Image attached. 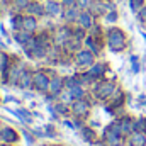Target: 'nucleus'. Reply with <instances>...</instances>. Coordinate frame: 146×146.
<instances>
[{"instance_id":"31","label":"nucleus","mask_w":146,"mask_h":146,"mask_svg":"<svg viewBox=\"0 0 146 146\" xmlns=\"http://www.w3.org/2000/svg\"><path fill=\"white\" fill-rule=\"evenodd\" d=\"M21 134H22V136H24V139H26V143H27V145H36V136H34V134H33V131H31V129H26V127H22V129H21Z\"/></svg>"},{"instance_id":"17","label":"nucleus","mask_w":146,"mask_h":146,"mask_svg":"<svg viewBox=\"0 0 146 146\" xmlns=\"http://www.w3.org/2000/svg\"><path fill=\"white\" fill-rule=\"evenodd\" d=\"M80 12H82V10H80L76 5H73V7H65V10H63V14H61V21H63L65 24H68V26H75L76 21H78Z\"/></svg>"},{"instance_id":"21","label":"nucleus","mask_w":146,"mask_h":146,"mask_svg":"<svg viewBox=\"0 0 146 146\" xmlns=\"http://www.w3.org/2000/svg\"><path fill=\"white\" fill-rule=\"evenodd\" d=\"M26 14H31V15H34V17H37V19L44 17V15H46L44 3H41V2H31L29 7L26 9Z\"/></svg>"},{"instance_id":"42","label":"nucleus","mask_w":146,"mask_h":146,"mask_svg":"<svg viewBox=\"0 0 146 146\" xmlns=\"http://www.w3.org/2000/svg\"><path fill=\"white\" fill-rule=\"evenodd\" d=\"M141 36H143V39L146 41V31H143V33H141Z\"/></svg>"},{"instance_id":"46","label":"nucleus","mask_w":146,"mask_h":146,"mask_svg":"<svg viewBox=\"0 0 146 146\" xmlns=\"http://www.w3.org/2000/svg\"><path fill=\"white\" fill-rule=\"evenodd\" d=\"M2 126H3V124H2V121H0V127H2Z\"/></svg>"},{"instance_id":"37","label":"nucleus","mask_w":146,"mask_h":146,"mask_svg":"<svg viewBox=\"0 0 146 146\" xmlns=\"http://www.w3.org/2000/svg\"><path fill=\"white\" fill-rule=\"evenodd\" d=\"M61 3H63V7H73V5H76V0H60Z\"/></svg>"},{"instance_id":"6","label":"nucleus","mask_w":146,"mask_h":146,"mask_svg":"<svg viewBox=\"0 0 146 146\" xmlns=\"http://www.w3.org/2000/svg\"><path fill=\"white\" fill-rule=\"evenodd\" d=\"M51 37H53V44L58 48H65V44L73 37V26L63 24V26H56L51 31Z\"/></svg>"},{"instance_id":"41","label":"nucleus","mask_w":146,"mask_h":146,"mask_svg":"<svg viewBox=\"0 0 146 146\" xmlns=\"http://www.w3.org/2000/svg\"><path fill=\"white\" fill-rule=\"evenodd\" d=\"M48 146H65V145H60V143H53V145H48Z\"/></svg>"},{"instance_id":"1","label":"nucleus","mask_w":146,"mask_h":146,"mask_svg":"<svg viewBox=\"0 0 146 146\" xmlns=\"http://www.w3.org/2000/svg\"><path fill=\"white\" fill-rule=\"evenodd\" d=\"M117 87L119 85H117L115 78H102V80L95 82L90 87V95L97 102H107L110 97H112V94L115 92Z\"/></svg>"},{"instance_id":"4","label":"nucleus","mask_w":146,"mask_h":146,"mask_svg":"<svg viewBox=\"0 0 146 146\" xmlns=\"http://www.w3.org/2000/svg\"><path fill=\"white\" fill-rule=\"evenodd\" d=\"M34 92L46 95L49 92V82H51V70L49 68H36L34 70Z\"/></svg>"},{"instance_id":"20","label":"nucleus","mask_w":146,"mask_h":146,"mask_svg":"<svg viewBox=\"0 0 146 146\" xmlns=\"http://www.w3.org/2000/svg\"><path fill=\"white\" fill-rule=\"evenodd\" d=\"M15 117H17L19 122H22L26 126H31L33 121H34V112L26 109V107H19V109H15Z\"/></svg>"},{"instance_id":"18","label":"nucleus","mask_w":146,"mask_h":146,"mask_svg":"<svg viewBox=\"0 0 146 146\" xmlns=\"http://www.w3.org/2000/svg\"><path fill=\"white\" fill-rule=\"evenodd\" d=\"M22 29L27 31V33H33L36 34L37 29H39V19L31 15V14H26L24 12V22H22Z\"/></svg>"},{"instance_id":"5","label":"nucleus","mask_w":146,"mask_h":146,"mask_svg":"<svg viewBox=\"0 0 146 146\" xmlns=\"http://www.w3.org/2000/svg\"><path fill=\"white\" fill-rule=\"evenodd\" d=\"M95 61H97V56H95L90 49H87L85 46H83L78 53H75V56H73V63H75V66H76L78 72L88 70Z\"/></svg>"},{"instance_id":"13","label":"nucleus","mask_w":146,"mask_h":146,"mask_svg":"<svg viewBox=\"0 0 146 146\" xmlns=\"http://www.w3.org/2000/svg\"><path fill=\"white\" fill-rule=\"evenodd\" d=\"M115 121H117L119 129H121V133H122L124 138H127V136L134 131V117H131L129 114H122V115H119Z\"/></svg>"},{"instance_id":"33","label":"nucleus","mask_w":146,"mask_h":146,"mask_svg":"<svg viewBox=\"0 0 146 146\" xmlns=\"http://www.w3.org/2000/svg\"><path fill=\"white\" fill-rule=\"evenodd\" d=\"M92 2H94V0H76V7H78L80 10H88V9L92 7Z\"/></svg>"},{"instance_id":"32","label":"nucleus","mask_w":146,"mask_h":146,"mask_svg":"<svg viewBox=\"0 0 146 146\" xmlns=\"http://www.w3.org/2000/svg\"><path fill=\"white\" fill-rule=\"evenodd\" d=\"M129 61H131V68H133V73H139V72H141V63H139V58H138L136 54H131Z\"/></svg>"},{"instance_id":"30","label":"nucleus","mask_w":146,"mask_h":146,"mask_svg":"<svg viewBox=\"0 0 146 146\" xmlns=\"http://www.w3.org/2000/svg\"><path fill=\"white\" fill-rule=\"evenodd\" d=\"M134 131L146 133V115H138V117H134Z\"/></svg>"},{"instance_id":"11","label":"nucleus","mask_w":146,"mask_h":146,"mask_svg":"<svg viewBox=\"0 0 146 146\" xmlns=\"http://www.w3.org/2000/svg\"><path fill=\"white\" fill-rule=\"evenodd\" d=\"M87 72L92 76L94 82H99V80H102V78H107V73H110L107 61H100V60H97Z\"/></svg>"},{"instance_id":"40","label":"nucleus","mask_w":146,"mask_h":146,"mask_svg":"<svg viewBox=\"0 0 146 146\" xmlns=\"http://www.w3.org/2000/svg\"><path fill=\"white\" fill-rule=\"evenodd\" d=\"M5 49H7V46H5V44L0 41V51H5Z\"/></svg>"},{"instance_id":"7","label":"nucleus","mask_w":146,"mask_h":146,"mask_svg":"<svg viewBox=\"0 0 146 146\" xmlns=\"http://www.w3.org/2000/svg\"><path fill=\"white\" fill-rule=\"evenodd\" d=\"M92 100L90 99H80L72 102V117H80V119H88L90 112H92Z\"/></svg>"},{"instance_id":"23","label":"nucleus","mask_w":146,"mask_h":146,"mask_svg":"<svg viewBox=\"0 0 146 146\" xmlns=\"http://www.w3.org/2000/svg\"><path fill=\"white\" fill-rule=\"evenodd\" d=\"M68 94H70L72 102H75V100L85 99V97L88 95V90H87V87H83V85H76V87H73V88H68Z\"/></svg>"},{"instance_id":"9","label":"nucleus","mask_w":146,"mask_h":146,"mask_svg":"<svg viewBox=\"0 0 146 146\" xmlns=\"http://www.w3.org/2000/svg\"><path fill=\"white\" fill-rule=\"evenodd\" d=\"M63 90H65V75H60L58 72L51 70V82H49V92L48 94L60 99Z\"/></svg>"},{"instance_id":"15","label":"nucleus","mask_w":146,"mask_h":146,"mask_svg":"<svg viewBox=\"0 0 146 146\" xmlns=\"http://www.w3.org/2000/svg\"><path fill=\"white\" fill-rule=\"evenodd\" d=\"M95 21H97V17H95V15H94L90 10H82V12H80V15H78V21H76V24H78V26H82L83 29L90 31V29H92V27L97 24Z\"/></svg>"},{"instance_id":"14","label":"nucleus","mask_w":146,"mask_h":146,"mask_svg":"<svg viewBox=\"0 0 146 146\" xmlns=\"http://www.w3.org/2000/svg\"><path fill=\"white\" fill-rule=\"evenodd\" d=\"M80 136L87 145H97L99 143V133L95 131V127H92L90 124H85L80 129Z\"/></svg>"},{"instance_id":"12","label":"nucleus","mask_w":146,"mask_h":146,"mask_svg":"<svg viewBox=\"0 0 146 146\" xmlns=\"http://www.w3.org/2000/svg\"><path fill=\"white\" fill-rule=\"evenodd\" d=\"M112 9H115V3H112V0H94L92 2V7L88 10L99 19V17H104Z\"/></svg>"},{"instance_id":"2","label":"nucleus","mask_w":146,"mask_h":146,"mask_svg":"<svg viewBox=\"0 0 146 146\" xmlns=\"http://www.w3.org/2000/svg\"><path fill=\"white\" fill-rule=\"evenodd\" d=\"M106 46L109 48L112 53H121L127 48V34L117 27V26H110L106 29Z\"/></svg>"},{"instance_id":"22","label":"nucleus","mask_w":146,"mask_h":146,"mask_svg":"<svg viewBox=\"0 0 146 146\" xmlns=\"http://www.w3.org/2000/svg\"><path fill=\"white\" fill-rule=\"evenodd\" d=\"M12 37H14V41L22 48V46H26L33 37H34V34L33 33H27V31H24V29H21V31H17V33H14L12 34Z\"/></svg>"},{"instance_id":"35","label":"nucleus","mask_w":146,"mask_h":146,"mask_svg":"<svg viewBox=\"0 0 146 146\" xmlns=\"http://www.w3.org/2000/svg\"><path fill=\"white\" fill-rule=\"evenodd\" d=\"M2 100H3V104H10V102H14V104H19V106H21V100L15 99L14 95H3Z\"/></svg>"},{"instance_id":"24","label":"nucleus","mask_w":146,"mask_h":146,"mask_svg":"<svg viewBox=\"0 0 146 146\" xmlns=\"http://www.w3.org/2000/svg\"><path fill=\"white\" fill-rule=\"evenodd\" d=\"M22 22H24V12H15L12 17H10V27H12V33H17L22 29Z\"/></svg>"},{"instance_id":"48","label":"nucleus","mask_w":146,"mask_h":146,"mask_svg":"<svg viewBox=\"0 0 146 146\" xmlns=\"http://www.w3.org/2000/svg\"><path fill=\"white\" fill-rule=\"evenodd\" d=\"M143 27H145V29H146V24H145V26H143Z\"/></svg>"},{"instance_id":"16","label":"nucleus","mask_w":146,"mask_h":146,"mask_svg":"<svg viewBox=\"0 0 146 146\" xmlns=\"http://www.w3.org/2000/svg\"><path fill=\"white\" fill-rule=\"evenodd\" d=\"M44 9H46V15L49 17H61L65 7L60 0H46L44 2Z\"/></svg>"},{"instance_id":"43","label":"nucleus","mask_w":146,"mask_h":146,"mask_svg":"<svg viewBox=\"0 0 146 146\" xmlns=\"http://www.w3.org/2000/svg\"><path fill=\"white\" fill-rule=\"evenodd\" d=\"M0 146H15V145H7V143H0Z\"/></svg>"},{"instance_id":"45","label":"nucleus","mask_w":146,"mask_h":146,"mask_svg":"<svg viewBox=\"0 0 146 146\" xmlns=\"http://www.w3.org/2000/svg\"><path fill=\"white\" fill-rule=\"evenodd\" d=\"M31 2H41V0H31Z\"/></svg>"},{"instance_id":"44","label":"nucleus","mask_w":146,"mask_h":146,"mask_svg":"<svg viewBox=\"0 0 146 146\" xmlns=\"http://www.w3.org/2000/svg\"><path fill=\"white\" fill-rule=\"evenodd\" d=\"M0 83H3V76H2V72H0Z\"/></svg>"},{"instance_id":"47","label":"nucleus","mask_w":146,"mask_h":146,"mask_svg":"<svg viewBox=\"0 0 146 146\" xmlns=\"http://www.w3.org/2000/svg\"><path fill=\"white\" fill-rule=\"evenodd\" d=\"M2 102H3V100H2V97H0V104H2Z\"/></svg>"},{"instance_id":"36","label":"nucleus","mask_w":146,"mask_h":146,"mask_svg":"<svg viewBox=\"0 0 146 146\" xmlns=\"http://www.w3.org/2000/svg\"><path fill=\"white\" fill-rule=\"evenodd\" d=\"M136 15H138V21L141 22V26H145V24H146V7H143Z\"/></svg>"},{"instance_id":"3","label":"nucleus","mask_w":146,"mask_h":146,"mask_svg":"<svg viewBox=\"0 0 146 146\" xmlns=\"http://www.w3.org/2000/svg\"><path fill=\"white\" fill-rule=\"evenodd\" d=\"M100 139H102L107 146H126V138L122 136V133H121L119 124H117L115 119L104 127Z\"/></svg>"},{"instance_id":"19","label":"nucleus","mask_w":146,"mask_h":146,"mask_svg":"<svg viewBox=\"0 0 146 146\" xmlns=\"http://www.w3.org/2000/svg\"><path fill=\"white\" fill-rule=\"evenodd\" d=\"M126 145L127 146H146V133L133 131V133L126 138Z\"/></svg>"},{"instance_id":"29","label":"nucleus","mask_w":146,"mask_h":146,"mask_svg":"<svg viewBox=\"0 0 146 146\" xmlns=\"http://www.w3.org/2000/svg\"><path fill=\"white\" fill-rule=\"evenodd\" d=\"M127 3L133 14H138L143 7H146V0H127Z\"/></svg>"},{"instance_id":"10","label":"nucleus","mask_w":146,"mask_h":146,"mask_svg":"<svg viewBox=\"0 0 146 146\" xmlns=\"http://www.w3.org/2000/svg\"><path fill=\"white\" fill-rule=\"evenodd\" d=\"M34 70L29 68L27 65L22 66V72H21V76H19V85L17 88L21 90H34Z\"/></svg>"},{"instance_id":"28","label":"nucleus","mask_w":146,"mask_h":146,"mask_svg":"<svg viewBox=\"0 0 146 146\" xmlns=\"http://www.w3.org/2000/svg\"><path fill=\"white\" fill-rule=\"evenodd\" d=\"M104 24H109V26H112V24H115L117 22V19H119V14H117V10L115 9H112V10H109L104 17Z\"/></svg>"},{"instance_id":"49","label":"nucleus","mask_w":146,"mask_h":146,"mask_svg":"<svg viewBox=\"0 0 146 146\" xmlns=\"http://www.w3.org/2000/svg\"><path fill=\"white\" fill-rule=\"evenodd\" d=\"M145 107H146V102H145Z\"/></svg>"},{"instance_id":"34","label":"nucleus","mask_w":146,"mask_h":146,"mask_svg":"<svg viewBox=\"0 0 146 146\" xmlns=\"http://www.w3.org/2000/svg\"><path fill=\"white\" fill-rule=\"evenodd\" d=\"M31 131H33V134L36 136L37 139H44V138H46V134H44V127H33Z\"/></svg>"},{"instance_id":"27","label":"nucleus","mask_w":146,"mask_h":146,"mask_svg":"<svg viewBox=\"0 0 146 146\" xmlns=\"http://www.w3.org/2000/svg\"><path fill=\"white\" fill-rule=\"evenodd\" d=\"M10 3H12V9H15V12H26L31 0H10Z\"/></svg>"},{"instance_id":"39","label":"nucleus","mask_w":146,"mask_h":146,"mask_svg":"<svg viewBox=\"0 0 146 146\" xmlns=\"http://www.w3.org/2000/svg\"><path fill=\"white\" fill-rule=\"evenodd\" d=\"M90 126H92V127H97V126H100V124H99V121H90Z\"/></svg>"},{"instance_id":"8","label":"nucleus","mask_w":146,"mask_h":146,"mask_svg":"<svg viewBox=\"0 0 146 146\" xmlns=\"http://www.w3.org/2000/svg\"><path fill=\"white\" fill-rule=\"evenodd\" d=\"M21 141V133L10 126V124H3L0 127V143H7V145H17Z\"/></svg>"},{"instance_id":"38","label":"nucleus","mask_w":146,"mask_h":146,"mask_svg":"<svg viewBox=\"0 0 146 146\" xmlns=\"http://www.w3.org/2000/svg\"><path fill=\"white\" fill-rule=\"evenodd\" d=\"M24 97H26V99H33V97H34V94H31L29 90H24Z\"/></svg>"},{"instance_id":"25","label":"nucleus","mask_w":146,"mask_h":146,"mask_svg":"<svg viewBox=\"0 0 146 146\" xmlns=\"http://www.w3.org/2000/svg\"><path fill=\"white\" fill-rule=\"evenodd\" d=\"M76 85H82L80 83V76H78V72L76 73H72V75H65V88H73Z\"/></svg>"},{"instance_id":"26","label":"nucleus","mask_w":146,"mask_h":146,"mask_svg":"<svg viewBox=\"0 0 146 146\" xmlns=\"http://www.w3.org/2000/svg\"><path fill=\"white\" fill-rule=\"evenodd\" d=\"M42 127H44V134H46V138H49V139L58 138V129H56V126H54L53 122H48V124H44Z\"/></svg>"}]
</instances>
